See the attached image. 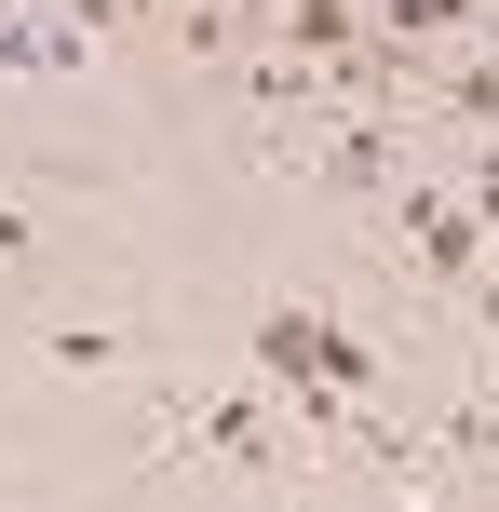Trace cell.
Returning a JSON list of instances; mask_svg holds the SVG:
<instances>
[{
	"label": "cell",
	"mask_w": 499,
	"mask_h": 512,
	"mask_svg": "<svg viewBox=\"0 0 499 512\" xmlns=\"http://www.w3.org/2000/svg\"><path fill=\"white\" fill-rule=\"evenodd\" d=\"M392 230L432 256V283H446V297H486V243H499V230H486L473 203H459V189H419V176H392Z\"/></svg>",
	"instance_id": "1"
},
{
	"label": "cell",
	"mask_w": 499,
	"mask_h": 512,
	"mask_svg": "<svg viewBox=\"0 0 499 512\" xmlns=\"http://www.w3.org/2000/svg\"><path fill=\"white\" fill-rule=\"evenodd\" d=\"M311 176L351 189V203H392V176H405V162H392V122H338V135L311 149Z\"/></svg>",
	"instance_id": "2"
},
{
	"label": "cell",
	"mask_w": 499,
	"mask_h": 512,
	"mask_svg": "<svg viewBox=\"0 0 499 512\" xmlns=\"http://www.w3.org/2000/svg\"><path fill=\"white\" fill-rule=\"evenodd\" d=\"M270 14H284V41H270V54H297V68H338V54L365 41L351 0H270Z\"/></svg>",
	"instance_id": "3"
},
{
	"label": "cell",
	"mask_w": 499,
	"mask_h": 512,
	"mask_svg": "<svg viewBox=\"0 0 499 512\" xmlns=\"http://www.w3.org/2000/svg\"><path fill=\"white\" fill-rule=\"evenodd\" d=\"M378 27H392V41H473V27H486V0H378Z\"/></svg>",
	"instance_id": "4"
},
{
	"label": "cell",
	"mask_w": 499,
	"mask_h": 512,
	"mask_svg": "<svg viewBox=\"0 0 499 512\" xmlns=\"http://www.w3.org/2000/svg\"><path fill=\"white\" fill-rule=\"evenodd\" d=\"M446 459H459V472H499V391L446 405Z\"/></svg>",
	"instance_id": "5"
},
{
	"label": "cell",
	"mask_w": 499,
	"mask_h": 512,
	"mask_svg": "<svg viewBox=\"0 0 499 512\" xmlns=\"http://www.w3.org/2000/svg\"><path fill=\"white\" fill-rule=\"evenodd\" d=\"M54 364H68V378H108V364H122V324H54Z\"/></svg>",
	"instance_id": "6"
},
{
	"label": "cell",
	"mask_w": 499,
	"mask_h": 512,
	"mask_svg": "<svg viewBox=\"0 0 499 512\" xmlns=\"http://www.w3.org/2000/svg\"><path fill=\"white\" fill-rule=\"evenodd\" d=\"M14 256H41V216H27V203H0V270H14Z\"/></svg>",
	"instance_id": "7"
}]
</instances>
